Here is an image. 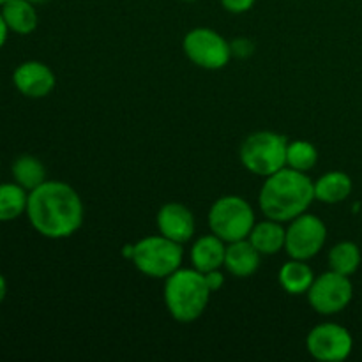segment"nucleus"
Listing matches in <instances>:
<instances>
[{
  "mask_svg": "<svg viewBox=\"0 0 362 362\" xmlns=\"http://www.w3.org/2000/svg\"><path fill=\"white\" fill-rule=\"evenodd\" d=\"M255 2H257V0H221V6L225 7L228 13L243 14L247 13V11L255 6Z\"/></svg>",
  "mask_w": 362,
  "mask_h": 362,
  "instance_id": "nucleus-23",
  "label": "nucleus"
},
{
  "mask_svg": "<svg viewBox=\"0 0 362 362\" xmlns=\"http://www.w3.org/2000/svg\"><path fill=\"white\" fill-rule=\"evenodd\" d=\"M6 296H7V281H6V278L0 274V304L6 300Z\"/></svg>",
  "mask_w": 362,
  "mask_h": 362,
  "instance_id": "nucleus-26",
  "label": "nucleus"
},
{
  "mask_svg": "<svg viewBox=\"0 0 362 362\" xmlns=\"http://www.w3.org/2000/svg\"><path fill=\"white\" fill-rule=\"evenodd\" d=\"M205 276L197 269H177L166 278L165 306L173 320L180 324H191L204 315L211 299Z\"/></svg>",
  "mask_w": 362,
  "mask_h": 362,
  "instance_id": "nucleus-3",
  "label": "nucleus"
},
{
  "mask_svg": "<svg viewBox=\"0 0 362 362\" xmlns=\"http://www.w3.org/2000/svg\"><path fill=\"white\" fill-rule=\"evenodd\" d=\"M325 239H327V226L324 225V221L318 216L304 212L290 221V226L286 228L285 250L290 258L306 262L320 253Z\"/></svg>",
  "mask_w": 362,
  "mask_h": 362,
  "instance_id": "nucleus-8",
  "label": "nucleus"
},
{
  "mask_svg": "<svg viewBox=\"0 0 362 362\" xmlns=\"http://www.w3.org/2000/svg\"><path fill=\"white\" fill-rule=\"evenodd\" d=\"M182 46L187 59L202 69H223L232 57V46L228 41L207 27H198L187 32Z\"/></svg>",
  "mask_w": 362,
  "mask_h": 362,
  "instance_id": "nucleus-7",
  "label": "nucleus"
},
{
  "mask_svg": "<svg viewBox=\"0 0 362 362\" xmlns=\"http://www.w3.org/2000/svg\"><path fill=\"white\" fill-rule=\"evenodd\" d=\"M28 2H32V4H45L46 0H28Z\"/></svg>",
  "mask_w": 362,
  "mask_h": 362,
  "instance_id": "nucleus-27",
  "label": "nucleus"
},
{
  "mask_svg": "<svg viewBox=\"0 0 362 362\" xmlns=\"http://www.w3.org/2000/svg\"><path fill=\"white\" fill-rule=\"evenodd\" d=\"M57 78L52 67L39 60H25L13 71V85L21 95L42 99L52 94Z\"/></svg>",
  "mask_w": 362,
  "mask_h": 362,
  "instance_id": "nucleus-11",
  "label": "nucleus"
},
{
  "mask_svg": "<svg viewBox=\"0 0 362 362\" xmlns=\"http://www.w3.org/2000/svg\"><path fill=\"white\" fill-rule=\"evenodd\" d=\"M4 21H6L9 32L20 35H28L37 28L39 16L35 11V4L28 0H7L0 7Z\"/></svg>",
  "mask_w": 362,
  "mask_h": 362,
  "instance_id": "nucleus-15",
  "label": "nucleus"
},
{
  "mask_svg": "<svg viewBox=\"0 0 362 362\" xmlns=\"http://www.w3.org/2000/svg\"><path fill=\"white\" fill-rule=\"evenodd\" d=\"M6 2H7V0H0V7H2Z\"/></svg>",
  "mask_w": 362,
  "mask_h": 362,
  "instance_id": "nucleus-28",
  "label": "nucleus"
},
{
  "mask_svg": "<svg viewBox=\"0 0 362 362\" xmlns=\"http://www.w3.org/2000/svg\"><path fill=\"white\" fill-rule=\"evenodd\" d=\"M354 297V286L349 276L329 271L315 278L308 290L310 306L320 315H336L345 310Z\"/></svg>",
  "mask_w": 362,
  "mask_h": 362,
  "instance_id": "nucleus-9",
  "label": "nucleus"
},
{
  "mask_svg": "<svg viewBox=\"0 0 362 362\" xmlns=\"http://www.w3.org/2000/svg\"><path fill=\"white\" fill-rule=\"evenodd\" d=\"M315 274L310 265L304 260L292 258L279 269V285L288 292L290 296H303L308 293L310 286L313 285Z\"/></svg>",
  "mask_w": 362,
  "mask_h": 362,
  "instance_id": "nucleus-18",
  "label": "nucleus"
},
{
  "mask_svg": "<svg viewBox=\"0 0 362 362\" xmlns=\"http://www.w3.org/2000/svg\"><path fill=\"white\" fill-rule=\"evenodd\" d=\"M11 173H13L14 182L20 184L28 193L41 186L46 180L45 165H42L41 159L30 154H23L14 159L13 166H11Z\"/></svg>",
  "mask_w": 362,
  "mask_h": 362,
  "instance_id": "nucleus-19",
  "label": "nucleus"
},
{
  "mask_svg": "<svg viewBox=\"0 0 362 362\" xmlns=\"http://www.w3.org/2000/svg\"><path fill=\"white\" fill-rule=\"evenodd\" d=\"M28 191L20 184L4 182L0 184V223L14 221L27 212Z\"/></svg>",
  "mask_w": 362,
  "mask_h": 362,
  "instance_id": "nucleus-20",
  "label": "nucleus"
},
{
  "mask_svg": "<svg viewBox=\"0 0 362 362\" xmlns=\"http://www.w3.org/2000/svg\"><path fill=\"white\" fill-rule=\"evenodd\" d=\"M209 226L226 244L247 239L255 226L253 207L235 194L221 197L209 211Z\"/></svg>",
  "mask_w": 362,
  "mask_h": 362,
  "instance_id": "nucleus-6",
  "label": "nucleus"
},
{
  "mask_svg": "<svg viewBox=\"0 0 362 362\" xmlns=\"http://www.w3.org/2000/svg\"><path fill=\"white\" fill-rule=\"evenodd\" d=\"M182 244L165 235H148L133 246L124 247V257L131 258L134 267L151 278H168L182 264Z\"/></svg>",
  "mask_w": 362,
  "mask_h": 362,
  "instance_id": "nucleus-4",
  "label": "nucleus"
},
{
  "mask_svg": "<svg viewBox=\"0 0 362 362\" xmlns=\"http://www.w3.org/2000/svg\"><path fill=\"white\" fill-rule=\"evenodd\" d=\"M225 240L219 239L218 235H204L193 244L191 247V264L202 274L216 271L225 265L226 246Z\"/></svg>",
  "mask_w": 362,
  "mask_h": 362,
  "instance_id": "nucleus-14",
  "label": "nucleus"
},
{
  "mask_svg": "<svg viewBox=\"0 0 362 362\" xmlns=\"http://www.w3.org/2000/svg\"><path fill=\"white\" fill-rule=\"evenodd\" d=\"M286 136L272 131H258L243 141L239 156L247 172L269 177L286 166Z\"/></svg>",
  "mask_w": 362,
  "mask_h": 362,
  "instance_id": "nucleus-5",
  "label": "nucleus"
},
{
  "mask_svg": "<svg viewBox=\"0 0 362 362\" xmlns=\"http://www.w3.org/2000/svg\"><path fill=\"white\" fill-rule=\"evenodd\" d=\"M352 179L345 172H329L315 182V200L339 204L352 193Z\"/></svg>",
  "mask_w": 362,
  "mask_h": 362,
  "instance_id": "nucleus-17",
  "label": "nucleus"
},
{
  "mask_svg": "<svg viewBox=\"0 0 362 362\" xmlns=\"http://www.w3.org/2000/svg\"><path fill=\"white\" fill-rule=\"evenodd\" d=\"M159 233L168 237L173 243L184 244L194 235V216L186 205L170 202L158 212Z\"/></svg>",
  "mask_w": 362,
  "mask_h": 362,
  "instance_id": "nucleus-12",
  "label": "nucleus"
},
{
  "mask_svg": "<svg viewBox=\"0 0 362 362\" xmlns=\"http://www.w3.org/2000/svg\"><path fill=\"white\" fill-rule=\"evenodd\" d=\"M260 251L250 243V239L235 240L226 246L225 267L235 278H250L260 267Z\"/></svg>",
  "mask_w": 362,
  "mask_h": 362,
  "instance_id": "nucleus-13",
  "label": "nucleus"
},
{
  "mask_svg": "<svg viewBox=\"0 0 362 362\" xmlns=\"http://www.w3.org/2000/svg\"><path fill=\"white\" fill-rule=\"evenodd\" d=\"M361 250L356 243L343 240L329 251V267L343 276H352L361 265Z\"/></svg>",
  "mask_w": 362,
  "mask_h": 362,
  "instance_id": "nucleus-21",
  "label": "nucleus"
},
{
  "mask_svg": "<svg viewBox=\"0 0 362 362\" xmlns=\"http://www.w3.org/2000/svg\"><path fill=\"white\" fill-rule=\"evenodd\" d=\"M184 2H194V0H184Z\"/></svg>",
  "mask_w": 362,
  "mask_h": 362,
  "instance_id": "nucleus-29",
  "label": "nucleus"
},
{
  "mask_svg": "<svg viewBox=\"0 0 362 362\" xmlns=\"http://www.w3.org/2000/svg\"><path fill=\"white\" fill-rule=\"evenodd\" d=\"M306 349L317 361L341 362L352 354L354 338L343 325L325 322L311 329L306 338Z\"/></svg>",
  "mask_w": 362,
  "mask_h": 362,
  "instance_id": "nucleus-10",
  "label": "nucleus"
},
{
  "mask_svg": "<svg viewBox=\"0 0 362 362\" xmlns=\"http://www.w3.org/2000/svg\"><path fill=\"white\" fill-rule=\"evenodd\" d=\"M204 276L209 288H211V292H218V290H221V286L225 285V276L219 272V269H216V271H211V272H205Z\"/></svg>",
  "mask_w": 362,
  "mask_h": 362,
  "instance_id": "nucleus-24",
  "label": "nucleus"
},
{
  "mask_svg": "<svg viewBox=\"0 0 362 362\" xmlns=\"http://www.w3.org/2000/svg\"><path fill=\"white\" fill-rule=\"evenodd\" d=\"M247 239L260 251V255H276L285 250L286 228L279 221L267 219V221L255 223Z\"/></svg>",
  "mask_w": 362,
  "mask_h": 362,
  "instance_id": "nucleus-16",
  "label": "nucleus"
},
{
  "mask_svg": "<svg viewBox=\"0 0 362 362\" xmlns=\"http://www.w3.org/2000/svg\"><path fill=\"white\" fill-rule=\"evenodd\" d=\"M25 214L39 235L53 240L74 235L85 218L80 194L60 180H45L30 191Z\"/></svg>",
  "mask_w": 362,
  "mask_h": 362,
  "instance_id": "nucleus-1",
  "label": "nucleus"
},
{
  "mask_svg": "<svg viewBox=\"0 0 362 362\" xmlns=\"http://www.w3.org/2000/svg\"><path fill=\"white\" fill-rule=\"evenodd\" d=\"M315 200V182L304 172L281 168L265 177L258 194V205L267 219L285 223L304 214Z\"/></svg>",
  "mask_w": 362,
  "mask_h": 362,
  "instance_id": "nucleus-2",
  "label": "nucleus"
},
{
  "mask_svg": "<svg viewBox=\"0 0 362 362\" xmlns=\"http://www.w3.org/2000/svg\"><path fill=\"white\" fill-rule=\"evenodd\" d=\"M7 35H9V28H7L6 21H4L2 13H0V49H2V46L6 45Z\"/></svg>",
  "mask_w": 362,
  "mask_h": 362,
  "instance_id": "nucleus-25",
  "label": "nucleus"
},
{
  "mask_svg": "<svg viewBox=\"0 0 362 362\" xmlns=\"http://www.w3.org/2000/svg\"><path fill=\"white\" fill-rule=\"evenodd\" d=\"M318 161V151L313 144L304 140L288 141V148H286V166L288 168L297 170V172H304L313 168Z\"/></svg>",
  "mask_w": 362,
  "mask_h": 362,
  "instance_id": "nucleus-22",
  "label": "nucleus"
}]
</instances>
